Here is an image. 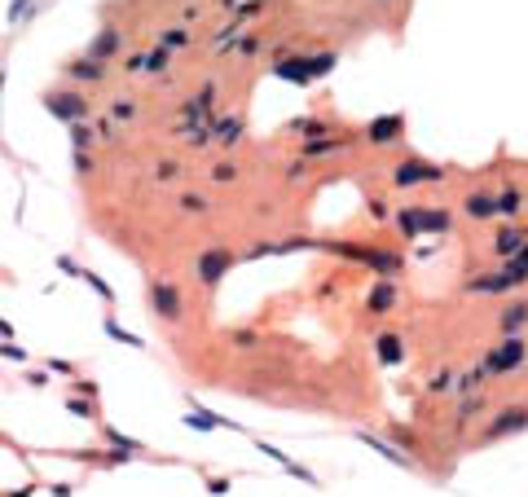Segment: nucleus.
Segmentation results:
<instances>
[{"label":"nucleus","mask_w":528,"mask_h":497,"mask_svg":"<svg viewBox=\"0 0 528 497\" xmlns=\"http://www.w3.org/2000/svg\"><path fill=\"white\" fill-rule=\"evenodd\" d=\"M396 229H401L405 238L449 234V229H453V212H445V207H401V212H396Z\"/></svg>","instance_id":"nucleus-1"},{"label":"nucleus","mask_w":528,"mask_h":497,"mask_svg":"<svg viewBox=\"0 0 528 497\" xmlns=\"http://www.w3.org/2000/svg\"><path fill=\"white\" fill-rule=\"evenodd\" d=\"M330 66H334V53H317V57H278L273 75L286 79V84H313V79L326 75Z\"/></svg>","instance_id":"nucleus-2"},{"label":"nucleus","mask_w":528,"mask_h":497,"mask_svg":"<svg viewBox=\"0 0 528 497\" xmlns=\"http://www.w3.org/2000/svg\"><path fill=\"white\" fill-rule=\"evenodd\" d=\"M528 366V344L520 335H502V344L493 348V353H484V370L498 374V379H507V374L524 370Z\"/></svg>","instance_id":"nucleus-3"},{"label":"nucleus","mask_w":528,"mask_h":497,"mask_svg":"<svg viewBox=\"0 0 528 497\" xmlns=\"http://www.w3.org/2000/svg\"><path fill=\"white\" fill-rule=\"evenodd\" d=\"M445 180V167L427 163V159H401L392 167V185L396 189H418V185H440Z\"/></svg>","instance_id":"nucleus-4"},{"label":"nucleus","mask_w":528,"mask_h":497,"mask_svg":"<svg viewBox=\"0 0 528 497\" xmlns=\"http://www.w3.org/2000/svg\"><path fill=\"white\" fill-rule=\"evenodd\" d=\"M520 431H528V405L498 409V414L484 422V431H480V444H498V440H507V435H520Z\"/></svg>","instance_id":"nucleus-5"},{"label":"nucleus","mask_w":528,"mask_h":497,"mask_svg":"<svg viewBox=\"0 0 528 497\" xmlns=\"http://www.w3.org/2000/svg\"><path fill=\"white\" fill-rule=\"evenodd\" d=\"M330 251H339L343 260H357V264H370V269H379L383 277H392L396 269H401V256H392V251H379V247H361V242H334Z\"/></svg>","instance_id":"nucleus-6"},{"label":"nucleus","mask_w":528,"mask_h":497,"mask_svg":"<svg viewBox=\"0 0 528 497\" xmlns=\"http://www.w3.org/2000/svg\"><path fill=\"white\" fill-rule=\"evenodd\" d=\"M229 269H234V251L229 247H202L194 256V277L202 286H216Z\"/></svg>","instance_id":"nucleus-7"},{"label":"nucleus","mask_w":528,"mask_h":497,"mask_svg":"<svg viewBox=\"0 0 528 497\" xmlns=\"http://www.w3.org/2000/svg\"><path fill=\"white\" fill-rule=\"evenodd\" d=\"M150 304H154V312H159L163 321H181L185 317V304H181V290H176L167 277H159V282H150Z\"/></svg>","instance_id":"nucleus-8"},{"label":"nucleus","mask_w":528,"mask_h":497,"mask_svg":"<svg viewBox=\"0 0 528 497\" xmlns=\"http://www.w3.org/2000/svg\"><path fill=\"white\" fill-rule=\"evenodd\" d=\"M44 106H49V115H53V119H62L66 128H70V124H79V119H88V102H84L79 93H53Z\"/></svg>","instance_id":"nucleus-9"},{"label":"nucleus","mask_w":528,"mask_h":497,"mask_svg":"<svg viewBox=\"0 0 528 497\" xmlns=\"http://www.w3.org/2000/svg\"><path fill=\"white\" fill-rule=\"evenodd\" d=\"M366 137H370V145H392V141H401V137H405V115H401V111H392V115L370 119Z\"/></svg>","instance_id":"nucleus-10"},{"label":"nucleus","mask_w":528,"mask_h":497,"mask_svg":"<svg viewBox=\"0 0 528 497\" xmlns=\"http://www.w3.org/2000/svg\"><path fill=\"white\" fill-rule=\"evenodd\" d=\"M375 357H379V366H401V361H405V339L392 335V330H383L375 339Z\"/></svg>","instance_id":"nucleus-11"},{"label":"nucleus","mask_w":528,"mask_h":497,"mask_svg":"<svg viewBox=\"0 0 528 497\" xmlns=\"http://www.w3.org/2000/svg\"><path fill=\"white\" fill-rule=\"evenodd\" d=\"M462 212L471 216L475 225H480V221H493V216H498V194H466V198H462Z\"/></svg>","instance_id":"nucleus-12"},{"label":"nucleus","mask_w":528,"mask_h":497,"mask_svg":"<svg viewBox=\"0 0 528 497\" xmlns=\"http://www.w3.org/2000/svg\"><path fill=\"white\" fill-rule=\"evenodd\" d=\"M524 242H528V234H524V229L502 225V229H498V238H493V256H498V260H511L515 251L524 247Z\"/></svg>","instance_id":"nucleus-13"},{"label":"nucleus","mask_w":528,"mask_h":497,"mask_svg":"<svg viewBox=\"0 0 528 497\" xmlns=\"http://www.w3.org/2000/svg\"><path fill=\"white\" fill-rule=\"evenodd\" d=\"M392 304H396V282L392 277H379V282L370 286V295H366V308L370 312H388Z\"/></svg>","instance_id":"nucleus-14"},{"label":"nucleus","mask_w":528,"mask_h":497,"mask_svg":"<svg viewBox=\"0 0 528 497\" xmlns=\"http://www.w3.org/2000/svg\"><path fill=\"white\" fill-rule=\"evenodd\" d=\"M507 290H515L507 282V273H484V277H471V282H466V295H507Z\"/></svg>","instance_id":"nucleus-15"},{"label":"nucleus","mask_w":528,"mask_h":497,"mask_svg":"<svg viewBox=\"0 0 528 497\" xmlns=\"http://www.w3.org/2000/svg\"><path fill=\"white\" fill-rule=\"evenodd\" d=\"M185 427H194V431H216V427H234V422H225L220 414H211V409H202L198 401H189V414H185Z\"/></svg>","instance_id":"nucleus-16"},{"label":"nucleus","mask_w":528,"mask_h":497,"mask_svg":"<svg viewBox=\"0 0 528 497\" xmlns=\"http://www.w3.org/2000/svg\"><path fill=\"white\" fill-rule=\"evenodd\" d=\"M66 79H75V84H97V79H106V66L97 62V57H75V62L66 66Z\"/></svg>","instance_id":"nucleus-17"},{"label":"nucleus","mask_w":528,"mask_h":497,"mask_svg":"<svg viewBox=\"0 0 528 497\" xmlns=\"http://www.w3.org/2000/svg\"><path fill=\"white\" fill-rule=\"evenodd\" d=\"M524 194H520V185H515V180H507V185H502V194H498V216H507V221H515V216L524 212Z\"/></svg>","instance_id":"nucleus-18"},{"label":"nucleus","mask_w":528,"mask_h":497,"mask_svg":"<svg viewBox=\"0 0 528 497\" xmlns=\"http://www.w3.org/2000/svg\"><path fill=\"white\" fill-rule=\"evenodd\" d=\"M260 453H264V458H273V462H278V467L286 471V476H299V480H304V484H317V476H308V471L299 467L295 458H286L282 449H273V444H264V440H260Z\"/></svg>","instance_id":"nucleus-19"},{"label":"nucleus","mask_w":528,"mask_h":497,"mask_svg":"<svg viewBox=\"0 0 528 497\" xmlns=\"http://www.w3.org/2000/svg\"><path fill=\"white\" fill-rule=\"evenodd\" d=\"M502 273H507L511 286H524V282H528V242H524L520 251H515L511 260H502Z\"/></svg>","instance_id":"nucleus-20"},{"label":"nucleus","mask_w":528,"mask_h":497,"mask_svg":"<svg viewBox=\"0 0 528 497\" xmlns=\"http://www.w3.org/2000/svg\"><path fill=\"white\" fill-rule=\"evenodd\" d=\"M357 440H361V444H370V449H379V453L388 458L392 467H410V458H405L401 449H396V444H388V440H379V435H370V431H357Z\"/></svg>","instance_id":"nucleus-21"},{"label":"nucleus","mask_w":528,"mask_h":497,"mask_svg":"<svg viewBox=\"0 0 528 497\" xmlns=\"http://www.w3.org/2000/svg\"><path fill=\"white\" fill-rule=\"evenodd\" d=\"M352 141H334V137H313V141H304L299 145V154L304 159H321V154H334V150H348Z\"/></svg>","instance_id":"nucleus-22"},{"label":"nucleus","mask_w":528,"mask_h":497,"mask_svg":"<svg viewBox=\"0 0 528 497\" xmlns=\"http://www.w3.org/2000/svg\"><path fill=\"white\" fill-rule=\"evenodd\" d=\"M524 326H528V304H511V308L498 317V330H502V335H520Z\"/></svg>","instance_id":"nucleus-23"},{"label":"nucleus","mask_w":528,"mask_h":497,"mask_svg":"<svg viewBox=\"0 0 528 497\" xmlns=\"http://www.w3.org/2000/svg\"><path fill=\"white\" fill-rule=\"evenodd\" d=\"M119 44H124V40H119V31H111V27H106V31L97 35V40L88 44V57H97V62H106L111 53H119Z\"/></svg>","instance_id":"nucleus-24"},{"label":"nucleus","mask_w":528,"mask_h":497,"mask_svg":"<svg viewBox=\"0 0 528 497\" xmlns=\"http://www.w3.org/2000/svg\"><path fill=\"white\" fill-rule=\"evenodd\" d=\"M211 137L220 141V145H238V137H243V119H238V115L234 119H220V124L211 128Z\"/></svg>","instance_id":"nucleus-25"},{"label":"nucleus","mask_w":528,"mask_h":497,"mask_svg":"<svg viewBox=\"0 0 528 497\" xmlns=\"http://www.w3.org/2000/svg\"><path fill=\"white\" fill-rule=\"evenodd\" d=\"M291 132H299V137H330V124H321V119H295Z\"/></svg>","instance_id":"nucleus-26"},{"label":"nucleus","mask_w":528,"mask_h":497,"mask_svg":"<svg viewBox=\"0 0 528 497\" xmlns=\"http://www.w3.org/2000/svg\"><path fill=\"white\" fill-rule=\"evenodd\" d=\"M106 335H111L115 344H128V348H146V339H141V335H132V330H124L119 321H106Z\"/></svg>","instance_id":"nucleus-27"},{"label":"nucleus","mask_w":528,"mask_h":497,"mask_svg":"<svg viewBox=\"0 0 528 497\" xmlns=\"http://www.w3.org/2000/svg\"><path fill=\"white\" fill-rule=\"evenodd\" d=\"M163 66H167V48H163V44L154 48V53H146V57H141V75H159Z\"/></svg>","instance_id":"nucleus-28"},{"label":"nucleus","mask_w":528,"mask_h":497,"mask_svg":"<svg viewBox=\"0 0 528 497\" xmlns=\"http://www.w3.org/2000/svg\"><path fill=\"white\" fill-rule=\"evenodd\" d=\"M102 435H106V440H111V444H115V449H128V453H141V444H137V440H128V435H124V431H115V427H102Z\"/></svg>","instance_id":"nucleus-29"},{"label":"nucleus","mask_w":528,"mask_h":497,"mask_svg":"<svg viewBox=\"0 0 528 497\" xmlns=\"http://www.w3.org/2000/svg\"><path fill=\"white\" fill-rule=\"evenodd\" d=\"M70 145H75V150H84V145H93V128L84 124V119H79V124H70Z\"/></svg>","instance_id":"nucleus-30"},{"label":"nucleus","mask_w":528,"mask_h":497,"mask_svg":"<svg viewBox=\"0 0 528 497\" xmlns=\"http://www.w3.org/2000/svg\"><path fill=\"white\" fill-rule=\"evenodd\" d=\"M181 212L202 216V212H207V198H202V194H181Z\"/></svg>","instance_id":"nucleus-31"},{"label":"nucleus","mask_w":528,"mask_h":497,"mask_svg":"<svg viewBox=\"0 0 528 497\" xmlns=\"http://www.w3.org/2000/svg\"><path fill=\"white\" fill-rule=\"evenodd\" d=\"M66 409H70L75 418H97V405H93V396H88V401H79V396H75V401H66Z\"/></svg>","instance_id":"nucleus-32"},{"label":"nucleus","mask_w":528,"mask_h":497,"mask_svg":"<svg viewBox=\"0 0 528 497\" xmlns=\"http://www.w3.org/2000/svg\"><path fill=\"white\" fill-rule=\"evenodd\" d=\"M211 180H216V185H229V180H238V167L234 163H216L211 167Z\"/></svg>","instance_id":"nucleus-33"},{"label":"nucleus","mask_w":528,"mask_h":497,"mask_svg":"<svg viewBox=\"0 0 528 497\" xmlns=\"http://www.w3.org/2000/svg\"><path fill=\"white\" fill-rule=\"evenodd\" d=\"M111 115H115V119H137V102L119 97V102H111Z\"/></svg>","instance_id":"nucleus-34"},{"label":"nucleus","mask_w":528,"mask_h":497,"mask_svg":"<svg viewBox=\"0 0 528 497\" xmlns=\"http://www.w3.org/2000/svg\"><path fill=\"white\" fill-rule=\"evenodd\" d=\"M185 44H189V31H181V27L163 31V48H185Z\"/></svg>","instance_id":"nucleus-35"},{"label":"nucleus","mask_w":528,"mask_h":497,"mask_svg":"<svg viewBox=\"0 0 528 497\" xmlns=\"http://www.w3.org/2000/svg\"><path fill=\"white\" fill-rule=\"evenodd\" d=\"M79 277H84V282H88L93 290H97V295L106 299V304H111V299H115V290H111V286H106V282H102V277H97V273H79Z\"/></svg>","instance_id":"nucleus-36"},{"label":"nucleus","mask_w":528,"mask_h":497,"mask_svg":"<svg viewBox=\"0 0 528 497\" xmlns=\"http://www.w3.org/2000/svg\"><path fill=\"white\" fill-rule=\"evenodd\" d=\"M427 387H431V392H453V374H449V370H440Z\"/></svg>","instance_id":"nucleus-37"},{"label":"nucleus","mask_w":528,"mask_h":497,"mask_svg":"<svg viewBox=\"0 0 528 497\" xmlns=\"http://www.w3.org/2000/svg\"><path fill=\"white\" fill-rule=\"evenodd\" d=\"M0 357H5V361H18V366H22V361H27V348H18V344H0Z\"/></svg>","instance_id":"nucleus-38"},{"label":"nucleus","mask_w":528,"mask_h":497,"mask_svg":"<svg viewBox=\"0 0 528 497\" xmlns=\"http://www.w3.org/2000/svg\"><path fill=\"white\" fill-rule=\"evenodd\" d=\"M154 176H159V180H176V176H181V163H159V167H154Z\"/></svg>","instance_id":"nucleus-39"},{"label":"nucleus","mask_w":528,"mask_h":497,"mask_svg":"<svg viewBox=\"0 0 528 497\" xmlns=\"http://www.w3.org/2000/svg\"><path fill=\"white\" fill-rule=\"evenodd\" d=\"M75 172H79V176H88V172H93V159H88L84 150H75Z\"/></svg>","instance_id":"nucleus-40"},{"label":"nucleus","mask_w":528,"mask_h":497,"mask_svg":"<svg viewBox=\"0 0 528 497\" xmlns=\"http://www.w3.org/2000/svg\"><path fill=\"white\" fill-rule=\"evenodd\" d=\"M370 212H375V221H388V216H392V212H388V203H379V198L370 203Z\"/></svg>","instance_id":"nucleus-41"},{"label":"nucleus","mask_w":528,"mask_h":497,"mask_svg":"<svg viewBox=\"0 0 528 497\" xmlns=\"http://www.w3.org/2000/svg\"><path fill=\"white\" fill-rule=\"evenodd\" d=\"M207 489H211L216 497H220V493H229V480H207Z\"/></svg>","instance_id":"nucleus-42"},{"label":"nucleus","mask_w":528,"mask_h":497,"mask_svg":"<svg viewBox=\"0 0 528 497\" xmlns=\"http://www.w3.org/2000/svg\"><path fill=\"white\" fill-rule=\"evenodd\" d=\"M238 48H243V53H256L260 40H256V35H247V40H238Z\"/></svg>","instance_id":"nucleus-43"},{"label":"nucleus","mask_w":528,"mask_h":497,"mask_svg":"<svg viewBox=\"0 0 528 497\" xmlns=\"http://www.w3.org/2000/svg\"><path fill=\"white\" fill-rule=\"evenodd\" d=\"M234 344H243V348H256V335H247V330H238V335H234Z\"/></svg>","instance_id":"nucleus-44"},{"label":"nucleus","mask_w":528,"mask_h":497,"mask_svg":"<svg viewBox=\"0 0 528 497\" xmlns=\"http://www.w3.org/2000/svg\"><path fill=\"white\" fill-rule=\"evenodd\" d=\"M75 392H79V396H97V383H84V379H79V383H75Z\"/></svg>","instance_id":"nucleus-45"},{"label":"nucleus","mask_w":528,"mask_h":497,"mask_svg":"<svg viewBox=\"0 0 528 497\" xmlns=\"http://www.w3.org/2000/svg\"><path fill=\"white\" fill-rule=\"evenodd\" d=\"M35 489H31V484H27V489H18V493H9V497H31Z\"/></svg>","instance_id":"nucleus-46"},{"label":"nucleus","mask_w":528,"mask_h":497,"mask_svg":"<svg viewBox=\"0 0 528 497\" xmlns=\"http://www.w3.org/2000/svg\"><path fill=\"white\" fill-rule=\"evenodd\" d=\"M524 212H528V203H524Z\"/></svg>","instance_id":"nucleus-47"}]
</instances>
